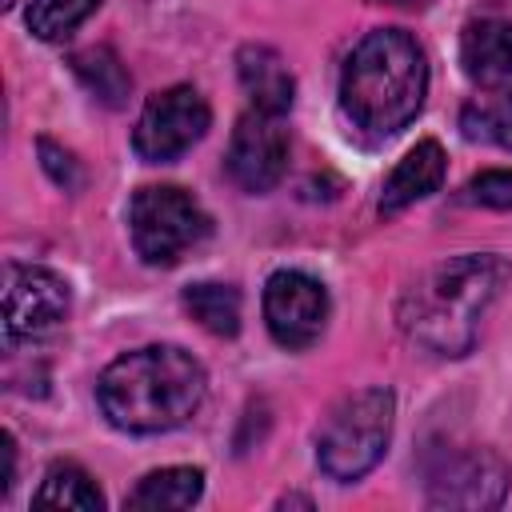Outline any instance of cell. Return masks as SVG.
<instances>
[{
    "mask_svg": "<svg viewBox=\"0 0 512 512\" xmlns=\"http://www.w3.org/2000/svg\"><path fill=\"white\" fill-rule=\"evenodd\" d=\"M284 168H288V132L280 128V116L256 108L244 112L228 140V176L244 192L260 196L280 184Z\"/></svg>",
    "mask_w": 512,
    "mask_h": 512,
    "instance_id": "10",
    "label": "cell"
},
{
    "mask_svg": "<svg viewBox=\"0 0 512 512\" xmlns=\"http://www.w3.org/2000/svg\"><path fill=\"white\" fill-rule=\"evenodd\" d=\"M444 180V148L436 140H420L396 168L392 176L384 180V192H380V216H396L404 212L408 204L432 196Z\"/></svg>",
    "mask_w": 512,
    "mask_h": 512,
    "instance_id": "13",
    "label": "cell"
},
{
    "mask_svg": "<svg viewBox=\"0 0 512 512\" xmlns=\"http://www.w3.org/2000/svg\"><path fill=\"white\" fill-rule=\"evenodd\" d=\"M4 4H16V0H4Z\"/></svg>",
    "mask_w": 512,
    "mask_h": 512,
    "instance_id": "23",
    "label": "cell"
},
{
    "mask_svg": "<svg viewBox=\"0 0 512 512\" xmlns=\"http://www.w3.org/2000/svg\"><path fill=\"white\" fill-rule=\"evenodd\" d=\"M460 132L480 144H500L512 148V92H488L476 96L460 112Z\"/></svg>",
    "mask_w": 512,
    "mask_h": 512,
    "instance_id": "18",
    "label": "cell"
},
{
    "mask_svg": "<svg viewBox=\"0 0 512 512\" xmlns=\"http://www.w3.org/2000/svg\"><path fill=\"white\" fill-rule=\"evenodd\" d=\"M128 228L136 256L152 268H168L212 232V220L184 188L148 184L128 204Z\"/></svg>",
    "mask_w": 512,
    "mask_h": 512,
    "instance_id": "5",
    "label": "cell"
},
{
    "mask_svg": "<svg viewBox=\"0 0 512 512\" xmlns=\"http://www.w3.org/2000/svg\"><path fill=\"white\" fill-rule=\"evenodd\" d=\"M208 120H212V112L196 88H188V84L164 88V92L148 96V104L136 120V132H132V148L148 164H172L208 132Z\"/></svg>",
    "mask_w": 512,
    "mask_h": 512,
    "instance_id": "6",
    "label": "cell"
},
{
    "mask_svg": "<svg viewBox=\"0 0 512 512\" xmlns=\"http://www.w3.org/2000/svg\"><path fill=\"white\" fill-rule=\"evenodd\" d=\"M428 92V60L420 44L400 28H376L368 32L340 72V104L344 116L376 136L388 140L404 132Z\"/></svg>",
    "mask_w": 512,
    "mask_h": 512,
    "instance_id": "3",
    "label": "cell"
},
{
    "mask_svg": "<svg viewBox=\"0 0 512 512\" xmlns=\"http://www.w3.org/2000/svg\"><path fill=\"white\" fill-rule=\"evenodd\" d=\"M508 276V260L492 252L440 260L404 288L396 308L400 328L408 332V340L436 356H464L476 344L480 316L500 296Z\"/></svg>",
    "mask_w": 512,
    "mask_h": 512,
    "instance_id": "1",
    "label": "cell"
},
{
    "mask_svg": "<svg viewBox=\"0 0 512 512\" xmlns=\"http://www.w3.org/2000/svg\"><path fill=\"white\" fill-rule=\"evenodd\" d=\"M32 500L44 504V508H80V512H100L104 508V492L76 464H52Z\"/></svg>",
    "mask_w": 512,
    "mask_h": 512,
    "instance_id": "17",
    "label": "cell"
},
{
    "mask_svg": "<svg viewBox=\"0 0 512 512\" xmlns=\"http://www.w3.org/2000/svg\"><path fill=\"white\" fill-rule=\"evenodd\" d=\"M264 320L276 344L312 348L328 324V288L296 268H280L264 284Z\"/></svg>",
    "mask_w": 512,
    "mask_h": 512,
    "instance_id": "8",
    "label": "cell"
},
{
    "mask_svg": "<svg viewBox=\"0 0 512 512\" xmlns=\"http://www.w3.org/2000/svg\"><path fill=\"white\" fill-rule=\"evenodd\" d=\"M208 392L200 360L176 344H148L112 360L96 384L100 412L120 432L152 436L180 428Z\"/></svg>",
    "mask_w": 512,
    "mask_h": 512,
    "instance_id": "2",
    "label": "cell"
},
{
    "mask_svg": "<svg viewBox=\"0 0 512 512\" xmlns=\"http://www.w3.org/2000/svg\"><path fill=\"white\" fill-rule=\"evenodd\" d=\"M396 396L388 388H360L344 396L316 436V464L324 476L352 484L380 464L392 440Z\"/></svg>",
    "mask_w": 512,
    "mask_h": 512,
    "instance_id": "4",
    "label": "cell"
},
{
    "mask_svg": "<svg viewBox=\"0 0 512 512\" xmlns=\"http://www.w3.org/2000/svg\"><path fill=\"white\" fill-rule=\"evenodd\" d=\"M236 76L252 100L256 112H268V116H284L296 100V80L284 64V56L268 44H244L236 52Z\"/></svg>",
    "mask_w": 512,
    "mask_h": 512,
    "instance_id": "12",
    "label": "cell"
},
{
    "mask_svg": "<svg viewBox=\"0 0 512 512\" xmlns=\"http://www.w3.org/2000/svg\"><path fill=\"white\" fill-rule=\"evenodd\" d=\"M36 152H40V164H44V172L52 176V184H56V188H64V192L84 188V168H80V160H76L64 144H56V140L40 136V140H36Z\"/></svg>",
    "mask_w": 512,
    "mask_h": 512,
    "instance_id": "21",
    "label": "cell"
},
{
    "mask_svg": "<svg viewBox=\"0 0 512 512\" xmlns=\"http://www.w3.org/2000/svg\"><path fill=\"white\" fill-rule=\"evenodd\" d=\"M204 492V472L200 468H160L148 472L132 492H128V508L132 512H176V508H192Z\"/></svg>",
    "mask_w": 512,
    "mask_h": 512,
    "instance_id": "14",
    "label": "cell"
},
{
    "mask_svg": "<svg viewBox=\"0 0 512 512\" xmlns=\"http://www.w3.org/2000/svg\"><path fill=\"white\" fill-rule=\"evenodd\" d=\"M0 452H4V472H0V496H8L12 480H16V440L4 432L0 436Z\"/></svg>",
    "mask_w": 512,
    "mask_h": 512,
    "instance_id": "22",
    "label": "cell"
},
{
    "mask_svg": "<svg viewBox=\"0 0 512 512\" xmlns=\"http://www.w3.org/2000/svg\"><path fill=\"white\" fill-rule=\"evenodd\" d=\"M508 480H512V472L492 448H460V452H444L428 468L424 488L436 508L484 512L504 500Z\"/></svg>",
    "mask_w": 512,
    "mask_h": 512,
    "instance_id": "7",
    "label": "cell"
},
{
    "mask_svg": "<svg viewBox=\"0 0 512 512\" xmlns=\"http://www.w3.org/2000/svg\"><path fill=\"white\" fill-rule=\"evenodd\" d=\"M72 292L52 268L8 264L4 268V340H32L52 332L68 316Z\"/></svg>",
    "mask_w": 512,
    "mask_h": 512,
    "instance_id": "9",
    "label": "cell"
},
{
    "mask_svg": "<svg viewBox=\"0 0 512 512\" xmlns=\"http://www.w3.org/2000/svg\"><path fill=\"white\" fill-rule=\"evenodd\" d=\"M460 64L472 84L488 92H512V24L472 20L460 36Z\"/></svg>",
    "mask_w": 512,
    "mask_h": 512,
    "instance_id": "11",
    "label": "cell"
},
{
    "mask_svg": "<svg viewBox=\"0 0 512 512\" xmlns=\"http://www.w3.org/2000/svg\"><path fill=\"white\" fill-rule=\"evenodd\" d=\"M72 72H76V80H80L100 104H108V108H120V104L128 100V92H132L128 68H124L120 56H116L112 48H104V44L76 52V56H72Z\"/></svg>",
    "mask_w": 512,
    "mask_h": 512,
    "instance_id": "15",
    "label": "cell"
},
{
    "mask_svg": "<svg viewBox=\"0 0 512 512\" xmlns=\"http://www.w3.org/2000/svg\"><path fill=\"white\" fill-rule=\"evenodd\" d=\"M464 204H484V208H512V168H488L472 176L460 192Z\"/></svg>",
    "mask_w": 512,
    "mask_h": 512,
    "instance_id": "20",
    "label": "cell"
},
{
    "mask_svg": "<svg viewBox=\"0 0 512 512\" xmlns=\"http://www.w3.org/2000/svg\"><path fill=\"white\" fill-rule=\"evenodd\" d=\"M100 0H28V32L36 40H64L80 28Z\"/></svg>",
    "mask_w": 512,
    "mask_h": 512,
    "instance_id": "19",
    "label": "cell"
},
{
    "mask_svg": "<svg viewBox=\"0 0 512 512\" xmlns=\"http://www.w3.org/2000/svg\"><path fill=\"white\" fill-rule=\"evenodd\" d=\"M184 308L212 336H236L240 332V292L232 284H216V280L188 284L184 288Z\"/></svg>",
    "mask_w": 512,
    "mask_h": 512,
    "instance_id": "16",
    "label": "cell"
}]
</instances>
